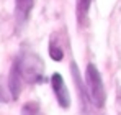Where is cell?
<instances>
[{"mask_svg":"<svg viewBox=\"0 0 121 115\" xmlns=\"http://www.w3.org/2000/svg\"><path fill=\"white\" fill-rule=\"evenodd\" d=\"M17 62H18L21 77H23L25 82H28V84L41 82L43 72H44V64H43L41 58L36 53H33L30 49H25V51H21Z\"/></svg>","mask_w":121,"mask_h":115,"instance_id":"obj_1","label":"cell"},{"mask_svg":"<svg viewBox=\"0 0 121 115\" xmlns=\"http://www.w3.org/2000/svg\"><path fill=\"white\" fill-rule=\"evenodd\" d=\"M85 82H87V91L90 94V102L101 109L105 105L106 94H105V87H103V81H101L100 71L95 64H87V71H85Z\"/></svg>","mask_w":121,"mask_h":115,"instance_id":"obj_2","label":"cell"},{"mask_svg":"<svg viewBox=\"0 0 121 115\" xmlns=\"http://www.w3.org/2000/svg\"><path fill=\"white\" fill-rule=\"evenodd\" d=\"M51 86H52V91L56 94V99H57V104H59L62 109H69L70 107V96H69V91L65 87V82L60 74L54 72L51 76Z\"/></svg>","mask_w":121,"mask_h":115,"instance_id":"obj_3","label":"cell"},{"mask_svg":"<svg viewBox=\"0 0 121 115\" xmlns=\"http://www.w3.org/2000/svg\"><path fill=\"white\" fill-rule=\"evenodd\" d=\"M33 5H35V0H15V18L18 23V28L23 26L26 20L30 18Z\"/></svg>","mask_w":121,"mask_h":115,"instance_id":"obj_4","label":"cell"},{"mask_svg":"<svg viewBox=\"0 0 121 115\" xmlns=\"http://www.w3.org/2000/svg\"><path fill=\"white\" fill-rule=\"evenodd\" d=\"M21 84H23V77H21L18 62L15 61L13 66H12V69H10V76H8V87H10V92H12L13 100H17V99L20 97Z\"/></svg>","mask_w":121,"mask_h":115,"instance_id":"obj_5","label":"cell"},{"mask_svg":"<svg viewBox=\"0 0 121 115\" xmlns=\"http://www.w3.org/2000/svg\"><path fill=\"white\" fill-rule=\"evenodd\" d=\"M70 72H72V79H74V82H75V86H77V89H79V94H80V102H82V110L85 112L87 110V104H88V96H85V91H83V84H82V79H80V74H79V67H77V64L75 62H72L70 64Z\"/></svg>","mask_w":121,"mask_h":115,"instance_id":"obj_6","label":"cell"},{"mask_svg":"<svg viewBox=\"0 0 121 115\" xmlns=\"http://www.w3.org/2000/svg\"><path fill=\"white\" fill-rule=\"evenodd\" d=\"M90 3H92V0H77L75 15L79 20V25H85L87 17H88V10H90Z\"/></svg>","mask_w":121,"mask_h":115,"instance_id":"obj_7","label":"cell"},{"mask_svg":"<svg viewBox=\"0 0 121 115\" xmlns=\"http://www.w3.org/2000/svg\"><path fill=\"white\" fill-rule=\"evenodd\" d=\"M10 99L13 100L12 92H10V87H8V84L3 82V77L0 76V102H8Z\"/></svg>","mask_w":121,"mask_h":115,"instance_id":"obj_8","label":"cell"},{"mask_svg":"<svg viewBox=\"0 0 121 115\" xmlns=\"http://www.w3.org/2000/svg\"><path fill=\"white\" fill-rule=\"evenodd\" d=\"M49 56H51V59H54V61H62V58H64V51L60 49L59 46H56V44H49Z\"/></svg>","mask_w":121,"mask_h":115,"instance_id":"obj_9","label":"cell"},{"mask_svg":"<svg viewBox=\"0 0 121 115\" xmlns=\"http://www.w3.org/2000/svg\"><path fill=\"white\" fill-rule=\"evenodd\" d=\"M38 110H39L38 104H35V102H28L26 105H23V109H21V115H38Z\"/></svg>","mask_w":121,"mask_h":115,"instance_id":"obj_10","label":"cell"}]
</instances>
